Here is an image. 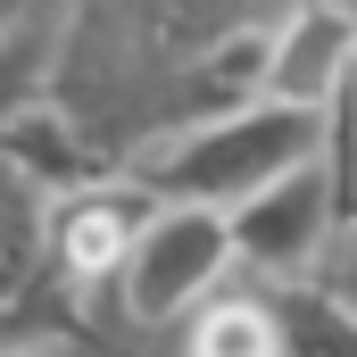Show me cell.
I'll use <instances>...</instances> for the list:
<instances>
[{"label":"cell","mask_w":357,"mask_h":357,"mask_svg":"<svg viewBox=\"0 0 357 357\" xmlns=\"http://www.w3.org/2000/svg\"><path fill=\"white\" fill-rule=\"evenodd\" d=\"M349 175H341V150L324 158H299L291 175H274L266 191H250L233 216V250H241V274L250 282H307L324 274L341 225H349Z\"/></svg>","instance_id":"3957f363"},{"label":"cell","mask_w":357,"mask_h":357,"mask_svg":"<svg viewBox=\"0 0 357 357\" xmlns=\"http://www.w3.org/2000/svg\"><path fill=\"white\" fill-rule=\"evenodd\" d=\"M0 158H8L17 175H33L50 199H67V191H84V183L108 175V158L91 150V133L59 108V100H33V108L0 133Z\"/></svg>","instance_id":"ba28073f"},{"label":"cell","mask_w":357,"mask_h":357,"mask_svg":"<svg viewBox=\"0 0 357 357\" xmlns=\"http://www.w3.org/2000/svg\"><path fill=\"white\" fill-rule=\"evenodd\" d=\"M150 208H158V191H142L133 175H100L84 191H67V199H50V266L75 291V307L100 299V291H116Z\"/></svg>","instance_id":"8992f818"},{"label":"cell","mask_w":357,"mask_h":357,"mask_svg":"<svg viewBox=\"0 0 357 357\" xmlns=\"http://www.w3.org/2000/svg\"><path fill=\"white\" fill-rule=\"evenodd\" d=\"M17 357H50V349H17Z\"/></svg>","instance_id":"e0dca14e"},{"label":"cell","mask_w":357,"mask_h":357,"mask_svg":"<svg viewBox=\"0 0 357 357\" xmlns=\"http://www.w3.org/2000/svg\"><path fill=\"white\" fill-rule=\"evenodd\" d=\"M341 8H349V25H357V0H341Z\"/></svg>","instance_id":"2e32d148"},{"label":"cell","mask_w":357,"mask_h":357,"mask_svg":"<svg viewBox=\"0 0 357 357\" xmlns=\"http://www.w3.org/2000/svg\"><path fill=\"white\" fill-rule=\"evenodd\" d=\"M324 282L357 299V208H349V225H341V241H333V258H324Z\"/></svg>","instance_id":"4fadbf2b"},{"label":"cell","mask_w":357,"mask_h":357,"mask_svg":"<svg viewBox=\"0 0 357 357\" xmlns=\"http://www.w3.org/2000/svg\"><path fill=\"white\" fill-rule=\"evenodd\" d=\"M59 25H67V0L33 8V17L0 42V133H8L33 100H50V75H59Z\"/></svg>","instance_id":"8fae6325"},{"label":"cell","mask_w":357,"mask_h":357,"mask_svg":"<svg viewBox=\"0 0 357 357\" xmlns=\"http://www.w3.org/2000/svg\"><path fill=\"white\" fill-rule=\"evenodd\" d=\"M50 357H183V324H133L100 291V299H84V316L50 341Z\"/></svg>","instance_id":"7c38bea8"},{"label":"cell","mask_w":357,"mask_h":357,"mask_svg":"<svg viewBox=\"0 0 357 357\" xmlns=\"http://www.w3.org/2000/svg\"><path fill=\"white\" fill-rule=\"evenodd\" d=\"M33 8H50V0H0V42H8V33H17V25L33 17Z\"/></svg>","instance_id":"9a60e30c"},{"label":"cell","mask_w":357,"mask_h":357,"mask_svg":"<svg viewBox=\"0 0 357 357\" xmlns=\"http://www.w3.org/2000/svg\"><path fill=\"white\" fill-rule=\"evenodd\" d=\"M183 357H282V307L266 282L233 274L183 316Z\"/></svg>","instance_id":"9c48e42d"},{"label":"cell","mask_w":357,"mask_h":357,"mask_svg":"<svg viewBox=\"0 0 357 357\" xmlns=\"http://www.w3.org/2000/svg\"><path fill=\"white\" fill-rule=\"evenodd\" d=\"M333 150V116L324 108H299V100H241L233 116L199 125L158 142L150 158H133L125 175L158 199H199V208H241L250 191H266L274 175H291L299 158H324Z\"/></svg>","instance_id":"7a4b0ae2"},{"label":"cell","mask_w":357,"mask_h":357,"mask_svg":"<svg viewBox=\"0 0 357 357\" xmlns=\"http://www.w3.org/2000/svg\"><path fill=\"white\" fill-rule=\"evenodd\" d=\"M75 316V291L50 266V191L0 158V357L50 349Z\"/></svg>","instance_id":"5b68a950"},{"label":"cell","mask_w":357,"mask_h":357,"mask_svg":"<svg viewBox=\"0 0 357 357\" xmlns=\"http://www.w3.org/2000/svg\"><path fill=\"white\" fill-rule=\"evenodd\" d=\"M357 84V25L341 0H307L266 33V100H299V108H341Z\"/></svg>","instance_id":"52a82bcc"},{"label":"cell","mask_w":357,"mask_h":357,"mask_svg":"<svg viewBox=\"0 0 357 357\" xmlns=\"http://www.w3.org/2000/svg\"><path fill=\"white\" fill-rule=\"evenodd\" d=\"M282 307V357H357V299L324 274L307 282H266Z\"/></svg>","instance_id":"30bf717a"},{"label":"cell","mask_w":357,"mask_h":357,"mask_svg":"<svg viewBox=\"0 0 357 357\" xmlns=\"http://www.w3.org/2000/svg\"><path fill=\"white\" fill-rule=\"evenodd\" d=\"M333 150H341V175H349V199H357V84H349V100L333 108Z\"/></svg>","instance_id":"5bb4252c"},{"label":"cell","mask_w":357,"mask_h":357,"mask_svg":"<svg viewBox=\"0 0 357 357\" xmlns=\"http://www.w3.org/2000/svg\"><path fill=\"white\" fill-rule=\"evenodd\" d=\"M233 274H241L233 216H225V208H199V199H158L108 299H116L133 324H183V316H191L208 291H225Z\"/></svg>","instance_id":"277c9868"},{"label":"cell","mask_w":357,"mask_h":357,"mask_svg":"<svg viewBox=\"0 0 357 357\" xmlns=\"http://www.w3.org/2000/svg\"><path fill=\"white\" fill-rule=\"evenodd\" d=\"M291 8L307 0H67L50 100L91 133L108 175H125L158 142L183 75L233 42L274 33Z\"/></svg>","instance_id":"6da1fadb"}]
</instances>
